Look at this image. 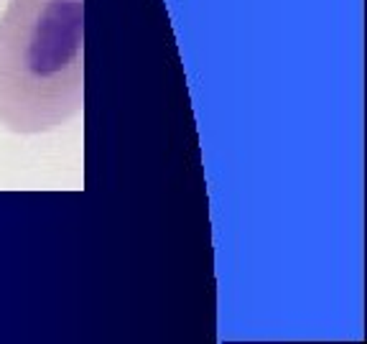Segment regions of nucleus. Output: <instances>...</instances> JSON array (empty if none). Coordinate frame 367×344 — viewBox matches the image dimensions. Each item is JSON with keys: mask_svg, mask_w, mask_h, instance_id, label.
I'll return each mask as SVG.
<instances>
[{"mask_svg": "<svg viewBox=\"0 0 367 344\" xmlns=\"http://www.w3.org/2000/svg\"><path fill=\"white\" fill-rule=\"evenodd\" d=\"M84 110V0H11L0 18V125L59 130Z\"/></svg>", "mask_w": 367, "mask_h": 344, "instance_id": "nucleus-1", "label": "nucleus"}]
</instances>
